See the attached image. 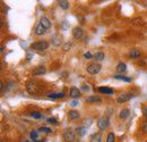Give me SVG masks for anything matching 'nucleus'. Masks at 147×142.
Returning <instances> with one entry per match:
<instances>
[{"instance_id": "18", "label": "nucleus", "mask_w": 147, "mask_h": 142, "mask_svg": "<svg viewBox=\"0 0 147 142\" xmlns=\"http://www.w3.org/2000/svg\"><path fill=\"white\" fill-rule=\"evenodd\" d=\"M101 134H98V133H95V134H93L92 137H91V142H102L101 141Z\"/></svg>"}, {"instance_id": "30", "label": "nucleus", "mask_w": 147, "mask_h": 142, "mask_svg": "<svg viewBox=\"0 0 147 142\" xmlns=\"http://www.w3.org/2000/svg\"><path fill=\"white\" fill-rule=\"evenodd\" d=\"M84 57H85L86 59H91V58H93V56L91 53H86L85 55H84Z\"/></svg>"}, {"instance_id": "37", "label": "nucleus", "mask_w": 147, "mask_h": 142, "mask_svg": "<svg viewBox=\"0 0 147 142\" xmlns=\"http://www.w3.org/2000/svg\"><path fill=\"white\" fill-rule=\"evenodd\" d=\"M26 142H28V141H26Z\"/></svg>"}, {"instance_id": "33", "label": "nucleus", "mask_w": 147, "mask_h": 142, "mask_svg": "<svg viewBox=\"0 0 147 142\" xmlns=\"http://www.w3.org/2000/svg\"><path fill=\"white\" fill-rule=\"evenodd\" d=\"M143 113H144V115H145V117H147V107H145V108L143 109Z\"/></svg>"}, {"instance_id": "13", "label": "nucleus", "mask_w": 147, "mask_h": 142, "mask_svg": "<svg viewBox=\"0 0 147 142\" xmlns=\"http://www.w3.org/2000/svg\"><path fill=\"white\" fill-rule=\"evenodd\" d=\"M68 117H69L70 119H76V118H78V117H79V111H77V110H70L69 114H68Z\"/></svg>"}, {"instance_id": "17", "label": "nucleus", "mask_w": 147, "mask_h": 142, "mask_svg": "<svg viewBox=\"0 0 147 142\" xmlns=\"http://www.w3.org/2000/svg\"><path fill=\"white\" fill-rule=\"evenodd\" d=\"M27 90H28V92L30 93H35L37 91V88L35 84H33V83H28V85H27Z\"/></svg>"}, {"instance_id": "3", "label": "nucleus", "mask_w": 147, "mask_h": 142, "mask_svg": "<svg viewBox=\"0 0 147 142\" xmlns=\"http://www.w3.org/2000/svg\"><path fill=\"white\" fill-rule=\"evenodd\" d=\"M101 65L100 64H96V63H93V64H90V65H87V67H86V71L88 72L90 74H97V73H100L101 71Z\"/></svg>"}, {"instance_id": "27", "label": "nucleus", "mask_w": 147, "mask_h": 142, "mask_svg": "<svg viewBox=\"0 0 147 142\" xmlns=\"http://www.w3.org/2000/svg\"><path fill=\"white\" fill-rule=\"evenodd\" d=\"M40 131H41V132H44V133H51V132H52L51 128H49V127H41Z\"/></svg>"}, {"instance_id": "35", "label": "nucleus", "mask_w": 147, "mask_h": 142, "mask_svg": "<svg viewBox=\"0 0 147 142\" xmlns=\"http://www.w3.org/2000/svg\"><path fill=\"white\" fill-rule=\"evenodd\" d=\"M83 89L86 90V91H87V90H90V88H87V87H83Z\"/></svg>"}, {"instance_id": "14", "label": "nucleus", "mask_w": 147, "mask_h": 142, "mask_svg": "<svg viewBox=\"0 0 147 142\" xmlns=\"http://www.w3.org/2000/svg\"><path fill=\"white\" fill-rule=\"evenodd\" d=\"M115 80H120V81H125V82H131V79L127 76H122V75H114L113 76Z\"/></svg>"}, {"instance_id": "32", "label": "nucleus", "mask_w": 147, "mask_h": 142, "mask_svg": "<svg viewBox=\"0 0 147 142\" xmlns=\"http://www.w3.org/2000/svg\"><path fill=\"white\" fill-rule=\"evenodd\" d=\"M77 105H78V102H77V101H71V102H70V106H73V107L77 106Z\"/></svg>"}, {"instance_id": "24", "label": "nucleus", "mask_w": 147, "mask_h": 142, "mask_svg": "<svg viewBox=\"0 0 147 142\" xmlns=\"http://www.w3.org/2000/svg\"><path fill=\"white\" fill-rule=\"evenodd\" d=\"M60 43H61V36H55V38H53V44H55V46H59Z\"/></svg>"}, {"instance_id": "21", "label": "nucleus", "mask_w": 147, "mask_h": 142, "mask_svg": "<svg viewBox=\"0 0 147 142\" xmlns=\"http://www.w3.org/2000/svg\"><path fill=\"white\" fill-rule=\"evenodd\" d=\"M93 58H94V59H96V60H103V59H104V53H96L94 56H93Z\"/></svg>"}, {"instance_id": "15", "label": "nucleus", "mask_w": 147, "mask_h": 142, "mask_svg": "<svg viewBox=\"0 0 147 142\" xmlns=\"http://www.w3.org/2000/svg\"><path fill=\"white\" fill-rule=\"evenodd\" d=\"M44 73H45V68L43 66H38V67H36L34 70V74L35 75H43Z\"/></svg>"}, {"instance_id": "36", "label": "nucleus", "mask_w": 147, "mask_h": 142, "mask_svg": "<svg viewBox=\"0 0 147 142\" xmlns=\"http://www.w3.org/2000/svg\"><path fill=\"white\" fill-rule=\"evenodd\" d=\"M34 142H40V141H34Z\"/></svg>"}, {"instance_id": "8", "label": "nucleus", "mask_w": 147, "mask_h": 142, "mask_svg": "<svg viewBox=\"0 0 147 142\" xmlns=\"http://www.w3.org/2000/svg\"><path fill=\"white\" fill-rule=\"evenodd\" d=\"M48 98L51 99H59V98H63L65 97V92H58V93H48L47 94Z\"/></svg>"}, {"instance_id": "4", "label": "nucleus", "mask_w": 147, "mask_h": 142, "mask_svg": "<svg viewBox=\"0 0 147 142\" xmlns=\"http://www.w3.org/2000/svg\"><path fill=\"white\" fill-rule=\"evenodd\" d=\"M132 97H134L132 93H123V94H120V96L118 97V102H119V104H123V102L130 100Z\"/></svg>"}, {"instance_id": "1", "label": "nucleus", "mask_w": 147, "mask_h": 142, "mask_svg": "<svg viewBox=\"0 0 147 142\" xmlns=\"http://www.w3.org/2000/svg\"><path fill=\"white\" fill-rule=\"evenodd\" d=\"M31 48L34 49V50H37V51H43L45 49L49 48V43L47 41H38V42H34L31 44Z\"/></svg>"}, {"instance_id": "23", "label": "nucleus", "mask_w": 147, "mask_h": 142, "mask_svg": "<svg viewBox=\"0 0 147 142\" xmlns=\"http://www.w3.org/2000/svg\"><path fill=\"white\" fill-rule=\"evenodd\" d=\"M77 133L80 135V137H84L85 134H86V128L85 127H77Z\"/></svg>"}, {"instance_id": "25", "label": "nucleus", "mask_w": 147, "mask_h": 142, "mask_svg": "<svg viewBox=\"0 0 147 142\" xmlns=\"http://www.w3.org/2000/svg\"><path fill=\"white\" fill-rule=\"evenodd\" d=\"M115 138H114V134L113 133H109L108 135V139H107V142H114Z\"/></svg>"}, {"instance_id": "10", "label": "nucleus", "mask_w": 147, "mask_h": 142, "mask_svg": "<svg viewBox=\"0 0 147 142\" xmlns=\"http://www.w3.org/2000/svg\"><path fill=\"white\" fill-rule=\"evenodd\" d=\"M70 97L74 98V99L79 98V97H80V91H79V89H77V88H71V89H70Z\"/></svg>"}, {"instance_id": "7", "label": "nucleus", "mask_w": 147, "mask_h": 142, "mask_svg": "<svg viewBox=\"0 0 147 142\" xmlns=\"http://www.w3.org/2000/svg\"><path fill=\"white\" fill-rule=\"evenodd\" d=\"M40 24H41L43 27H45V29H50V27H51V22H50V19H49V18H47V17L41 18Z\"/></svg>"}, {"instance_id": "28", "label": "nucleus", "mask_w": 147, "mask_h": 142, "mask_svg": "<svg viewBox=\"0 0 147 142\" xmlns=\"http://www.w3.org/2000/svg\"><path fill=\"white\" fill-rule=\"evenodd\" d=\"M36 138H37V132L36 131H32L31 132V139L32 140H36Z\"/></svg>"}, {"instance_id": "20", "label": "nucleus", "mask_w": 147, "mask_h": 142, "mask_svg": "<svg viewBox=\"0 0 147 142\" xmlns=\"http://www.w3.org/2000/svg\"><path fill=\"white\" fill-rule=\"evenodd\" d=\"M59 5H60V7L63 8V9H68V7H69V2H68L67 0H61V1H59Z\"/></svg>"}, {"instance_id": "9", "label": "nucleus", "mask_w": 147, "mask_h": 142, "mask_svg": "<svg viewBox=\"0 0 147 142\" xmlns=\"http://www.w3.org/2000/svg\"><path fill=\"white\" fill-rule=\"evenodd\" d=\"M45 32H47V29L43 27L41 24H38L36 26V29H35V34H36V36H43Z\"/></svg>"}, {"instance_id": "31", "label": "nucleus", "mask_w": 147, "mask_h": 142, "mask_svg": "<svg viewBox=\"0 0 147 142\" xmlns=\"http://www.w3.org/2000/svg\"><path fill=\"white\" fill-rule=\"evenodd\" d=\"M69 47H71V43H67V44H65L63 49H65V50H68V49H69Z\"/></svg>"}, {"instance_id": "16", "label": "nucleus", "mask_w": 147, "mask_h": 142, "mask_svg": "<svg viewBox=\"0 0 147 142\" xmlns=\"http://www.w3.org/2000/svg\"><path fill=\"white\" fill-rule=\"evenodd\" d=\"M86 101H87V102H101L102 99L98 98V97H94V96H92V97H88V98L86 99Z\"/></svg>"}, {"instance_id": "29", "label": "nucleus", "mask_w": 147, "mask_h": 142, "mask_svg": "<svg viewBox=\"0 0 147 142\" xmlns=\"http://www.w3.org/2000/svg\"><path fill=\"white\" fill-rule=\"evenodd\" d=\"M32 117H34V118L38 119V118H41V117H42V115H41V114H38V113H32Z\"/></svg>"}, {"instance_id": "6", "label": "nucleus", "mask_w": 147, "mask_h": 142, "mask_svg": "<svg viewBox=\"0 0 147 142\" xmlns=\"http://www.w3.org/2000/svg\"><path fill=\"white\" fill-rule=\"evenodd\" d=\"M73 36L74 38H76V39H82V38H84V31H83V29L82 27H75L73 30Z\"/></svg>"}, {"instance_id": "11", "label": "nucleus", "mask_w": 147, "mask_h": 142, "mask_svg": "<svg viewBox=\"0 0 147 142\" xmlns=\"http://www.w3.org/2000/svg\"><path fill=\"white\" fill-rule=\"evenodd\" d=\"M140 57V51L138 49H134L129 53V58L131 59H136V58H139Z\"/></svg>"}, {"instance_id": "26", "label": "nucleus", "mask_w": 147, "mask_h": 142, "mask_svg": "<svg viewBox=\"0 0 147 142\" xmlns=\"http://www.w3.org/2000/svg\"><path fill=\"white\" fill-rule=\"evenodd\" d=\"M47 122H48L49 124H53V125L58 124V121H57L55 118H48V119H47Z\"/></svg>"}, {"instance_id": "34", "label": "nucleus", "mask_w": 147, "mask_h": 142, "mask_svg": "<svg viewBox=\"0 0 147 142\" xmlns=\"http://www.w3.org/2000/svg\"><path fill=\"white\" fill-rule=\"evenodd\" d=\"M144 131H145V132H147V123H145V124H144Z\"/></svg>"}, {"instance_id": "12", "label": "nucleus", "mask_w": 147, "mask_h": 142, "mask_svg": "<svg viewBox=\"0 0 147 142\" xmlns=\"http://www.w3.org/2000/svg\"><path fill=\"white\" fill-rule=\"evenodd\" d=\"M98 92H102V93H107V94H112L113 93V89L111 88H104V87H101L97 89Z\"/></svg>"}, {"instance_id": "2", "label": "nucleus", "mask_w": 147, "mask_h": 142, "mask_svg": "<svg viewBox=\"0 0 147 142\" xmlns=\"http://www.w3.org/2000/svg\"><path fill=\"white\" fill-rule=\"evenodd\" d=\"M63 139L66 142H74L75 141V132L71 128H67L63 132Z\"/></svg>"}, {"instance_id": "5", "label": "nucleus", "mask_w": 147, "mask_h": 142, "mask_svg": "<svg viewBox=\"0 0 147 142\" xmlns=\"http://www.w3.org/2000/svg\"><path fill=\"white\" fill-rule=\"evenodd\" d=\"M97 126L101 128V130H104L109 126V119L107 117H101L98 121H97Z\"/></svg>"}, {"instance_id": "19", "label": "nucleus", "mask_w": 147, "mask_h": 142, "mask_svg": "<svg viewBox=\"0 0 147 142\" xmlns=\"http://www.w3.org/2000/svg\"><path fill=\"white\" fill-rule=\"evenodd\" d=\"M128 116H129V110H128V109H122V110L120 111V118L126 119V118H128Z\"/></svg>"}, {"instance_id": "22", "label": "nucleus", "mask_w": 147, "mask_h": 142, "mask_svg": "<svg viewBox=\"0 0 147 142\" xmlns=\"http://www.w3.org/2000/svg\"><path fill=\"white\" fill-rule=\"evenodd\" d=\"M126 70H127V66H126L125 63H120V64L118 65V67H117V71L118 72H125Z\"/></svg>"}]
</instances>
